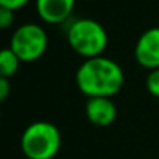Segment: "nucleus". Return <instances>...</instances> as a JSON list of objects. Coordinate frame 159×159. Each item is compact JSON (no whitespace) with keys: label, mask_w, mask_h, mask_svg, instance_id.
<instances>
[{"label":"nucleus","mask_w":159,"mask_h":159,"mask_svg":"<svg viewBox=\"0 0 159 159\" xmlns=\"http://www.w3.org/2000/svg\"><path fill=\"white\" fill-rule=\"evenodd\" d=\"M125 82L122 66L105 56L85 59L76 71V84L80 93L90 98H113Z\"/></svg>","instance_id":"1"},{"label":"nucleus","mask_w":159,"mask_h":159,"mask_svg":"<svg viewBox=\"0 0 159 159\" xmlns=\"http://www.w3.org/2000/svg\"><path fill=\"white\" fill-rule=\"evenodd\" d=\"M60 145V131L48 120L30 124L20 138V150L26 159H53L57 156Z\"/></svg>","instance_id":"2"},{"label":"nucleus","mask_w":159,"mask_h":159,"mask_svg":"<svg viewBox=\"0 0 159 159\" xmlns=\"http://www.w3.org/2000/svg\"><path fill=\"white\" fill-rule=\"evenodd\" d=\"M66 40L71 50L84 59L104 56L108 45V34L105 28L93 19H77L66 31Z\"/></svg>","instance_id":"3"},{"label":"nucleus","mask_w":159,"mask_h":159,"mask_svg":"<svg viewBox=\"0 0 159 159\" xmlns=\"http://www.w3.org/2000/svg\"><path fill=\"white\" fill-rule=\"evenodd\" d=\"M9 48L22 62H36L48 48L47 31L37 23H23L14 30Z\"/></svg>","instance_id":"4"},{"label":"nucleus","mask_w":159,"mask_h":159,"mask_svg":"<svg viewBox=\"0 0 159 159\" xmlns=\"http://www.w3.org/2000/svg\"><path fill=\"white\" fill-rule=\"evenodd\" d=\"M134 59L150 71L159 68V26L148 28L139 36L134 45Z\"/></svg>","instance_id":"5"},{"label":"nucleus","mask_w":159,"mask_h":159,"mask_svg":"<svg viewBox=\"0 0 159 159\" xmlns=\"http://www.w3.org/2000/svg\"><path fill=\"white\" fill-rule=\"evenodd\" d=\"M87 119L96 127H108L117 117L116 104L111 98H90L85 104Z\"/></svg>","instance_id":"6"},{"label":"nucleus","mask_w":159,"mask_h":159,"mask_svg":"<svg viewBox=\"0 0 159 159\" xmlns=\"http://www.w3.org/2000/svg\"><path fill=\"white\" fill-rule=\"evenodd\" d=\"M76 0H36V9L39 17L45 23L59 25L65 22L73 9H74Z\"/></svg>","instance_id":"7"},{"label":"nucleus","mask_w":159,"mask_h":159,"mask_svg":"<svg viewBox=\"0 0 159 159\" xmlns=\"http://www.w3.org/2000/svg\"><path fill=\"white\" fill-rule=\"evenodd\" d=\"M22 60L16 56V53L8 47L0 50V77L11 79L20 68Z\"/></svg>","instance_id":"8"},{"label":"nucleus","mask_w":159,"mask_h":159,"mask_svg":"<svg viewBox=\"0 0 159 159\" xmlns=\"http://www.w3.org/2000/svg\"><path fill=\"white\" fill-rule=\"evenodd\" d=\"M145 88H147V91L152 96L159 99V68L152 70L148 73V76L145 79Z\"/></svg>","instance_id":"9"},{"label":"nucleus","mask_w":159,"mask_h":159,"mask_svg":"<svg viewBox=\"0 0 159 159\" xmlns=\"http://www.w3.org/2000/svg\"><path fill=\"white\" fill-rule=\"evenodd\" d=\"M16 22V11L0 6V30H8Z\"/></svg>","instance_id":"10"},{"label":"nucleus","mask_w":159,"mask_h":159,"mask_svg":"<svg viewBox=\"0 0 159 159\" xmlns=\"http://www.w3.org/2000/svg\"><path fill=\"white\" fill-rule=\"evenodd\" d=\"M11 93V82L6 77H0V104L6 101Z\"/></svg>","instance_id":"11"},{"label":"nucleus","mask_w":159,"mask_h":159,"mask_svg":"<svg viewBox=\"0 0 159 159\" xmlns=\"http://www.w3.org/2000/svg\"><path fill=\"white\" fill-rule=\"evenodd\" d=\"M28 2L30 0H0V6H5V8L19 11L20 8H23L25 5H28Z\"/></svg>","instance_id":"12"},{"label":"nucleus","mask_w":159,"mask_h":159,"mask_svg":"<svg viewBox=\"0 0 159 159\" xmlns=\"http://www.w3.org/2000/svg\"><path fill=\"white\" fill-rule=\"evenodd\" d=\"M0 117H2V113H0Z\"/></svg>","instance_id":"13"}]
</instances>
